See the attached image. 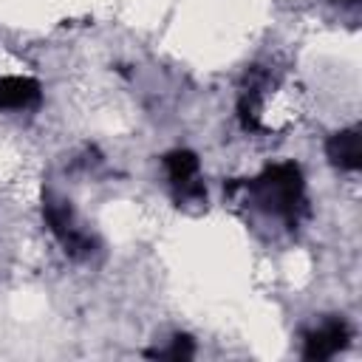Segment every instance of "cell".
I'll return each mask as SVG.
<instances>
[{"instance_id":"obj_6","label":"cell","mask_w":362,"mask_h":362,"mask_svg":"<svg viewBox=\"0 0 362 362\" xmlns=\"http://www.w3.org/2000/svg\"><path fill=\"white\" fill-rule=\"evenodd\" d=\"M42 96V88L31 76L0 74V110H25L34 107Z\"/></svg>"},{"instance_id":"obj_4","label":"cell","mask_w":362,"mask_h":362,"mask_svg":"<svg viewBox=\"0 0 362 362\" xmlns=\"http://www.w3.org/2000/svg\"><path fill=\"white\" fill-rule=\"evenodd\" d=\"M351 339V328L342 317H331L325 322H320L317 328H311L305 334V348L303 356L305 359H331L337 356Z\"/></svg>"},{"instance_id":"obj_7","label":"cell","mask_w":362,"mask_h":362,"mask_svg":"<svg viewBox=\"0 0 362 362\" xmlns=\"http://www.w3.org/2000/svg\"><path fill=\"white\" fill-rule=\"evenodd\" d=\"M192 354H195V348H192V339H189V337H175L170 348H164V351H153L150 356H167V359H187V356H192Z\"/></svg>"},{"instance_id":"obj_8","label":"cell","mask_w":362,"mask_h":362,"mask_svg":"<svg viewBox=\"0 0 362 362\" xmlns=\"http://www.w3.org/2000/svg\"><path fill=\"white\" fill-rule=\"evenodd\" d=\"M339 3H342V6H356L359 0H339Z\"/></svg>"},{"instance_id":"obj_1","label":"cell","mask_w":362,"mask_h":362,"mask_svg":"<svg viewBox=\"0 0 362 362\" xmlns=\"http://www.w3.org/2000/svg\"><path fill=\"white\" fill-rule=\"evenodd\" d=\"M246 192L263 212L277 215L286 223H297L305 212V181L300 164L294 161L269 164L260 175L246 184Z\"/></svg>"},{"instance_id":"obj_2","label":"cell","mask_w":362,"mask_h":362,"mask_svg":"<svg viewBox=\"0 0 362 362\" xmlns=\"http://www.w3.org/2000/svg\"><path fill=\"white\" fill-rule=\"evenodd\" d=\"M42 218H45L51 235L62 243V249L71 257H88L93 252V238L76 223L74 209H71L68 201L45 192V198H42Z\"/></svg>"},{"instance_id":"obj_3","label":"cell","mask_w":362,"mask_h":362,"mask_svg":"<svg viewBox=\"0 0 362 362\" xmlns=\"http://www.w3.org/2000/svg\"><path fill=\"white\" fill-rule=\"evenodd\" d=\"M164 170L173 184V192L178 201H201L204 198V184L198 178V156L192 150H173L164 156Z\"/></svg>"},{"instance_id":"obj_5","label":"cell","mask_w":362,"mask_h":362,"mask_svg":"<svg viewBox=\"0 0 362 362\" xmlns=\"http://www.w3.org/2000/svg\"><path fill=\"white\" fill-rule=\"evenodd\" d=\"M325 158L345 173H356L362 167V136L359 127H345L328 136L325 141Z\"/></svg>"}]
</instances>
